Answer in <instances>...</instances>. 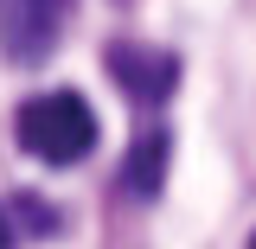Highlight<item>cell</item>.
Instances as JSON below:
<instances>
[{
    "instance_id": "5",
    "label": "cell",
    "mask_w": 256,
    "mask_h": 249,
    "mask_svg": "<svg viewBox=\"0 0 256 249\" xmlns=\"http://www.w3.org/2000/svg\"><path fill=\"white\" fill-rule=\"evenodd\" d=\"M20 218H26L32 230H58V218H52V205H38V198H20Z\"/></svg>"
},
{
    "instance_id": "6",
    "label": "cell",
    "mask_w": 256,
    "mask_h": 249,
    "mask_svg": "<svg viewBox=\"0 0 256 249\" xmlns=\"http://www.w3.org/2000/svg\"><path fill=\"white\" fill-rule=\"evenodd\" d=\"M0 249H13V224H6V211H0Z\"/></svg>"
},
{
    "instance_id": "7",
    "label": "cell",
    "mask_w": 256,
    "mask_h": 249,
    "mask_svg": "<svg viewBox=\"0 0 256 249\" xmlns=\"http://www.w3.org/2000/svg\"><path fill=\"white\" fill-rule=\"evenodd\" d=\"M250 249H256V237H250Z\"/></svg>"
},
{
    "instance_id": "1",
    "label": "cell",
    "mask_w": 256,
    "mask_h": 249,
    "mask_svg": "<svg viewBox=\"0 0 256 249\" xmlns=\"http://www.w3.org/2000/svg\"><path fill=\"white\" fill-rule=\"evenodd\" d=\"M13 134H20V147H26L32 160H45V166H77V160L96 147V109L77 90H45V96H26V102H20Z\"/></svg>"
},
{
    "instance_id": "4",
    "label": "cell",
    "mask_w": 256,
    "mask_h": 249,
    "mask_svg": "<svg viewBox=\"0 0 256 249\" xmlns=\"http://www.w3.org/2000/svg\"><path fill=\"white\" fill-rule=\"evenodd\" d=\"M166 160H173L166 128L134 134V147H128V160H122V192H128V198H154V192L166 186Z\"/></svg>"
},
{
    "instance_id": "2",
    "label": "cell",
    "mask_w": 256,
    "mask_h": 249,
    "mask_svg": "<svg viewBox=\"0 0 256 249\" xmlns=\"http://www.w3.org/2000/svg\"><path fill=\"white\" fill-rule=\"evenodd\" d=\"M64 26H70V0H0V45L13 64L52 58Z\"/></svg>"
},
{
    "instance_id": "3",
    "label": "cell",
    "mask_w": 256,
    "mask_h": 249,
    "mask_svg": "<svg viewBox=\"0 0 256 249\" xmlns=\"http://www.w3.org/2000/svg\"><path fill=\"white\" fill-rule=\"evenodd\" d=\"M109 77L134 102H166L180 90V58L173 51H154V45H109Z\"/></svg>"
}]
</instances>
